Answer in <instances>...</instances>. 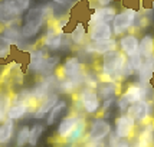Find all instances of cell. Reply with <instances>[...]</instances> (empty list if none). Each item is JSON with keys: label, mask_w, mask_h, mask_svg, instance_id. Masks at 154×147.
I'll use <instances>...</instances> for the list:
<instances>
[{"label": "cell", "mask_w": 154, "mask_h": 147, "mask_svg": "<svg viewBox=\"0 0 154 147\" xmlns=\"http://www.w3.org/2000/svg\"><path fill=\"white\" fill-rule=\"evenodd\" d=\"M127 68V58L125 55L112 51L109 54L102 56V65H101V81L107 84H114L117 78H120Z\"/></svg>", "instance_id": "1"}, {"label": "cell", "mask_w": 154, "mask_h": 147, "mask_svg": "<svg viewBox=\"0 0 154 147\" xmlns=\"http://www.w3.org/2000/svg\"><path fill=\"white\" fill-rule=\"evenodd\" d=\"M32 6L29 0H5L0 2V23L5 26H12L19 22L22 16H25Z\"/></svg>", "instance_id": "2"}, {"label": "cell", "mask_w": 154, "mask_h": 147, "mask_svg": "<svg viewBox=\"0 0 154 147\" xmlns=\"http://www.w3.org/2000/svg\"><path fill=\"white\" fill-rule=\"evenodd\" d=\"M46 12L48 10L45 7H30L25 13L23 23L20 26L23 39H32L40 33V29L45 23Z\"/></svg>", "instance_id": "3"}, {"label": "cell", "mask_w": 154, "mask_h": 147, "mask_svg": "<svg viewBox=\"0 0 154 147\" xmlns=\"http://www.w3.org/2000/svg\"><path fill=\"white\" fill-rule=\"evenodd\" d=\"M138 17V12L135 9H124L122 12L117 13V16L112 20V30L115 35L125 33L127 30H130L133 25L135 23V20Z\"/></svg>", "instance_id": "4"}, {"label": "cell", "mask_w": 154, "mask_h": 147, "mask_svg": "<svg viewBox=\"0 0 154 147\" xmlns=\"http://www.w3.org/2000/svg\"><path fill=\"white\" fill-rule=\"evenodd\" d=\"M111 130H112V127L105 118H95L91 123L87 141L88 143H101L111 134Z\"/></svg>", "instance_id": "5"}, {"label": "cell", "mask_w": 154, "mask_h": 147, "mask_svg": "<svg viewBox=\"0 0 154 147\" xmlns=\"http://www.w3.org/2000/svg\"><path fill=\"white\" fill-rule=\"evenodd\" d=\"M62 74L65 77V80L72 81L76 85L79 84L81 81L84 80V75H82V65H81V61L78 56H69L63 65H62Z\"/></svg>", "instance_id": "6"}, {"label": "cell", "mask_w": 154, "mask_h": 147, "mask_svg": "<svg viewBox=\"0 0 154 147\" xmlns=\"http://www.w3.org/2000/svg\"><path fill=\"white\" fill-rule=\"evenodd\" d=\"M79 102L84 111L87 114H95L100 111L101 101L98 97V92H95L91 88H84L79 94Z\"/></svg>", "instance_id": "7"}, {"label": "cell", "mask_w": 154, "mask_h": 147, "mask_svg": "<svg viewBox=\"0 0 154 147\" xmlns=\"http://www.w3.org/2000/svg\"><path fill=\"white\" fill-rule=\"evenodd\" d=\"M135 128V121L128 114H122L115 118V136L120 140H127L131 137Z\"/></svg>", "instance_id": "8"}, {"label": "cell", "mask_w": 154, "mask_h": 147, "mask_svg": "<svg viewBox=\"0 0 154 147\" xmlns=\"http://www.w3.org/2000/svg\"><path fill=\"white\" fill-rule=\"evenodd\" d=\"M117 45H118V42L114 38L108 40H100V42H89L85 46V52L87 54H97L104 56L105 54L117 51Z\"/></svg>", "instance_id": "9"}, {"label": "cell", "mask_w": 154, "mask_h": 147, "mask_svg": "<svg viewBox=\"0 0 154 147\" xmlns=\"http://www.w3.org/2000/svg\"><path fill=\"white\" fill-rule=\"evenodd\" d=\"M112 25L109 23H97L89 27V40L91 42H100V40H108L112 39Z\"/></svg>", "instance_id": "10"}, {"label": "cell", "mask_w": 154, "mask_h": 147, "mask_svg": "<svg viewBox=\"0 0 154 147\" xmlns=\"http://www.w3.org/2000/svg\"><path fill=\"white\" fill-rule=\"evenodd\" d=\"M43 45L49 51H58L63 45V32L59 30L56 27V25L55 26H49L46 30V35L43 38Z\"/></svg>", "instance_id": "11"}, {"label": "cell", "mask_w": 154, "mask_h": 147, "mask_svg": "<svg viewBox=\"0 0 154 147\" xmlns=\"http://www.w3.org/2000/svg\"><path fill=\"white\" fill-rule=\"evenodd\" d=\"M81 120L79 115H66V117H63L60 123L58 124V128H56V134H58V137L59 139H63V140H66L68 137L72 134V131L75 130L76 127V124H78V121Z\"/></svg>", "instance_id": "12"}, {"label": "cell", "mask_w": 154, "mask_h": 147, "mask_svg": "<svg viewBox=\"0 0 154 147\" xmlns=\"http://www.w3.org/2000/svg\"><path fill=\"white\" fill-rule=\"evenodd\" d=\"M30 108V104H29V95H26L25 98H20V100H13V104L9 110V114H7V120H20L23 118L27 114Z\"/></svg>", "instance_id": "13"}, {"label": "cell", "mask_w": 154, "mask_h": 147, "mask_svg": "<svg viewBox=\"0 0 154 147\" xmlns=\"http://www.w3.org/2000/svg\"><path fill=\"white\" fill-rule=\"evenodd\" d=\"M151 105H150V102L147 100L144 101H140V102H137V104H133V105H130L127 110V114L130 117H133L134 121L137 123H144V121L148 118V115H150V110Z\"/></svg>", "instance_id": "14"}, {"label": "cell", "mask_w": 154, "mask_h": 147, "mask_svg": "<svg viewBox=\"0 0 154 147\" xmlns=\"http://www.w3.org/2000/svg\"><path fill=\"white\" fill-rule=\"evenodd\" d=\"M117 16V10L114 6H105V7H98L94 13L91 14L89 19V25H97V23H109L112 22L114 17Z\"/></svg>", "instance_id": "15"}, {"label": "cell", "mask_w": 154, "mask_h": 147, "mask_svg": "<svg viewBox=\"0 0 154 147\" xmlns=\"http://www.w3.org/2000/svg\"><path fill=\"white\" fill-rule=\"evenodd\" d=\"M121 97L127 101L130 105H133V104H137L140 101L147 100L146 98L147 97V88L144 85H130Z\"/></svg>", "instance_id": "16"}, {"label": "cell", "mask_w": 154, "mask_h": 147, "mask_svg": "<svg viewBox=\"0 0 154 147\" xmlns=\"http://www.w3.org/2000/svg\"><path fill=\"white\" fill-rule=\"evenodd\" d=\"M59 97L56 95V94H51V95H48L45 100L40 102V105L36 110H35L33 113V118H36V120H39V118H43V117H46V115H49V113L54 110V107L59 102Z\"/></svg>", "instance_id": "17"}, {"label": "cell", "mask_w": 154, "mask_h": 147, "mask_svg": "<svg viewBox=\"0 0 154 147\" xmlns=\"http://www.w3.org/2000/svg\"><path fill=\"white\" fill-rule=\"evenodd\" d=\"M118 45H120L121 51L127 55V56H131V55H134L138 52L140 39H138L135 35L128 33V35H124V36L121 38L120 42H118Z\"/></svg>", "instance_id": "18"}, {"label": "cell", "mask_w": 154, "mask_h": 147, "mask_svg": "<svg viewBox=\"0 0 154 147\" xmlns=\"http://www.w3.org/2000/svg\"><path fill=\"white\" fill-rule=\"evenodd\" d=\"M45 61H46V54L43 49H35L29 54V65L27 69L32 72L39 74L45 67Z\"/></svg>", "instance_id": "19"}, {"label": "cell", "mask_w": 154, "mask_h": 147, "mask_svg": "<svg viewBox=\"0 0 154 147\" xmlns=\"http://www.w3.org/2000/svg\"><path fill=\"white\" fill-rule=\"evenodd\" d=\"M12 104H13L12 95L5 89H0V124L7 121V114H9Z\"/></svg>", "instance_id": "20"}, {"label": "cell", "mask_w": 154, "mask_h": 147, "mask_svg": "<svg viewBox=\"0 0 154 147\" xmlns=\"http://www.w3.org/2000/svg\"><path fill=\"white\" fill-rule=\"evenodd\" d=\"M138 52L141 54V56L144 59H150L154 58V39L151 35H146L143 36V39L140 40V48Z\"/></svg>", "instance_id": "21"}, {"label": "cell", "mask_w": 154, "mask_h": 147, "mask_svg": "<svg viewBox=\"0 0 154 147\" xmlns=\"http://www.w3.org/2000/svg\"><path fill=\"white\" fill-rule=\"evenodd\" d=\"M2 36L5 38V39L10 43V45H13V43H19L22 42L23 39V35H22V29L17 26H7L5 27L3 30H2Z\"/></svg>", "instance_id": "22"}, {"label": "cell", "mask_w": 154, "mask_h": 147, "mask_svg": "<svg viewBox=\"0 0 154 147\" xmlns=\"http://www.w3.org/2000/svg\"><path fill=\"white\" fill-rule=\"evenodd\" d=\"M14 133V121L7 120L0 124V146L2 144H7L12 140Z\"/></svg>", "instance_id": "23"}, {"label": "cell", "mask_w": 154, "mask_h": 147, "mask_svg": "<svg viewBox=\"0 0 154 147\" xmlns=\"http://www.w3.org/2000/svg\"><path fill=\"white\" fill-rule=\"evenodd\" d=\"M68 107V104H66V101L65 100H60L56 105L54 107V110L49 113V115H48V118H46V126H54L56 121L60 118V115L63 114V111L66 110Z\"/></svg>", "instance_id": "24"}, {"label": "cell", "mask_w": 154, "mask_h": 147, "mask_svg": "<svg viewBox=\"0 0 154 147\" xmlns=\"http://www.w3.org/2000/svg\"><path fill=\"white\" fill-rule=\"evenodd\" d=\"M154 72V58L150 59H144V64L140 69V82L141 85L148 84V81L151 78V74Z\"/></svg>", "instance_id": "25"}, {"label": "cell", "mask_w": 154, "mask_h": 147, "mask_svg": "<svg viewBox=\"0 0 154 147\" xmlns=\"http://www.w3.org/2000/svg\"><path fill=\"white\" fill-rule=\"evenodd\" d=\"M85 36H87V29L84 23H76V26L74 27V30L71 32V42L74 45H82L85 42Z\"/></svg>", "instance_id": "26"}, {"label": "cell", "mask_w": 154, "mask_h": 147, "mask_svg": "<svg viewBox=\"0 0 154 147\" xmlns=\"http://www.w3.org/2000/svg\"><path fill=\"white\" fill-rule=\"evenodd\" d=\"M85 130H87V120L81 118V120L78 121V124H76L75 130L72 131V134H71V136L66 139V143H68V144H75L76 141L81 140V139L84 137Z\"/></svg>", "instance_id": "27"}, {"label": "cell", "mask_w": 154, "mask_h": 147, "mask_svg": "<svg viewBox=\"0 0 154 147\" xmlns=\"http://www.w3.org/2000/svg\"><path fill=\"white\" fill-rule=\"evenodd\" d=\"M153 141H154V126L153 124H147L140 134L138 144L143 147H151Z\"/></svg>", "instance_id": "28"}, {"label": "cell", "mask_w": 154, "mask_h": 147, "mask_svg": "<svg viewBox=\"0 0 154 147\" xmlns=\"http://www.w3.org/2000/svg\"><path fill=\"white\" fill-rule=\"evenodd\" d=\"M143 64H144V58L141 56L140 52H137V54L128 56L125 71H127V74H131V72H134V71H140Z\"/></svg>", "instance_id": "29"}, {"label": "cell", "mask_w": 154, "mask_h": 147, "mask_svg": "<svg viewBox=\"0 0 154 147\" xmlns=\"http://www.w3.org/2000/svg\"><path fill=\"white\" fill-rule=\"evenodd\" d=\"M42 134H43V126H42V124H39V123L33 124V126L30 127V134H29V144H30L32 147H35L36 144H38V141L40 140Z\"/></svg>", "instance_id": "30"}, {"label": "cell", "mask_w": 154, "mask_h": 147, "mask_svg": "<svg viewBox=\"0 0 154 147\" xmlns=\"http://www.w3.org/2000/svg\"><path fill=\"white\" fill-rule=\"evenodd\" d=\"M29 134H30V127L29 126H23L17 131L14 147H23L25 144H29Z\"/></svg>", "instance_id": "31"}, {"label": "cell", "mask_w": 154, "mask_h": 147, "mask_svg": "<svg viewBox=\"0 0 154 147\" xmlns=\"http://www.w3.org/2000/svg\"><path fill=\"white\" fill-rule=\"evenodd\" d=\"M115 94H117V85L115 84H105L104 87H100V89H98V97L102 100L114 98Z\"/></svg>", "instance_id": "32"}, {"label": "cell", "mask_w": 154, "mask_h": 147, "mask_svg": "<svg viewBox=\"0 0 154 147\" xmlns=\"http://www.w3.org/2000/svg\"><path fill=\"white\" fill-rule=\"evenodd\" d=\"M59 61H60L59 56L46 58V61H45V67H43V69H42V74H46V75H49V74H51L55 68H56V65H58V62H59Z\"/></svg>", "instance_id": "33"}, {"label": "cell", "mask_w": 154, "mask_h": 147, "mask_svg": "<svg viewBox=\"0 0 154 147\" xmlns=\"http://www.w3.org/2000/svg\"><path fill=\"white\" fill-rule=\"evenodd\" d=\"M100 77L97 75V74H91V72H87L84 75V81H85V84H87L88 88H91V89H94V88H98V82H100Z\"/></svg>", "instance_id": "34"}, {"label": "cell", "mask_w": 154, "mask_h": 147, "mask_svg": "<svg viewBox=\"0 0 154 147\" xmlns=\"http://www.w3.org/2000/svg\"><path fill=\"white\" fill-rule=\"evenodd\" d=\"M10 52H12V45L0 33V59L2 58H7L10 55Z\"/></svg>", "instance_id": "35"}, {"label": "cell", "mask_w": 154, "mask_h": 147, "mask_svg": "<svg viewBox=\"0 0 154 147\" xmlns=\"http://www.w3.org/2000/svg\"><path fill=\"white\" fill-rule=\"evenodd\" d=\"M128 107H130V104H128L127 101H125L124 98H122V97H121L120 100H118V108H120L121 111H127Z\"/></svg>", "instance_id": "36"}, {"label": "cell", "mask_w": 154, "mask_h": 147, "mask_svg": "<svg viewBox=\"0 0 154 147\" xmlns=\"http://www.w3.org/2000/svg\"><path fill=\"white\" fill-rule=\"evenodd\" d=\"M115 147H131V144H130V141L122 140V141H118V143H117V146H115Z\"/></svg>", "instance_id": "37"}, {"label": "cell", "mask_w": 154, "mask_h": 147, "mask_svg": "<svg viewBox=\"0 0 154 147\" xmlns=\"http://www.w3.org/2000/svg\"><path fill=\"white\" fill-rule=\"evenodd\" d=\"M114 98H109V100H105V102H104V107H102V108H104V110H107V108L108 107H111V105H112V104H114Z\"/></svg>", "instance_id": "38"}, {"label": "cell", "mask_w": 154, "mask_h": 147, "mask_svg": "<svg viewBox=\"0 0 154 147\" xmlns=\"http://www.w3.org/2000/svg\"><path fill=\"white\" fill-rule=\"evenodd\" d=\"M137 147H143V146H140V144H137Z\"/></svg>", "instance_id": "39"}, {"label": "cell", "mask_w": 154, "mask_h": 147, "mask_svg": "<svg viewBox=\"0 0 154 147\" xmlns=\"http://www.w3.org/2000/svg\"><path fill=\"white\" fill-rule=\"evenodd\" d=\"M0 69H2V67H0Z\"/></svg>", "instance_id": "40"}]
</instances>
